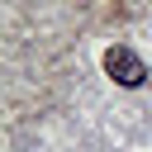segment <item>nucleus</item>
<instances>
[{"label": "nucleus", "instance_id": "f257e3e1", "mask_svg": "<svg viewBox=\"0 0 152 152\" xmlns=\"http://www.w3.org/2000/svg\"><path fill=\"white\" fill-rule=\"evenodd\" d=\"M104 71H109L119 86H142V81H147V66H142V57H138L133 48H109V52H104Z\"/></svg>", "mask_w": 152, "mask_h": 152}]
</instances>
